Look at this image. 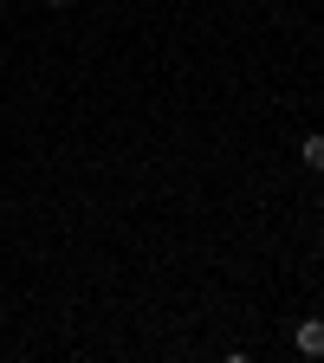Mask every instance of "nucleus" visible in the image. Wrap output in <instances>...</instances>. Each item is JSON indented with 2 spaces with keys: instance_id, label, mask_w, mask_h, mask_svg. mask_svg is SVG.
I'll list each match as a JSON object with an SVG mask.
<instances>
[{
  "instance_id": "1",
  "label": "nucleus",
  "mask_w": 324,
  "mask_h": 363,
  "mask_svg": "<svg viewBox=\"0 0 324 363\" xmlns=\"http://www.w3.org/2000/svg\"><path fill=\"white\" fill-rule=\"evenodd\" d=\"M292 344H298L305 357H324V318H305V325L292 331Z\"/></svg>"
},
{
  "instance_id": "2",
  "label": "nucleus",
  "mask_w": 324,
  "mask_h": 363,
  "mask_svg": "<svg viewBox=\"0 0 324 363\" xmlns=\"http://www.w3.org/2000/svg\"><path fill=\"white\" fill-rule=\"evenodd\" d=\"M298 156H305L311 169H324V136H305V150H298Z\"/></svg>"
},
{
  "instance_id": "3",
  "label": "nucleus",
  "mask_w": 324,
  "mask_h": 363,
  "mask_svg": "<svg viewBox=\"0 0 324 363\" xmlns=\"http://www.w3.org/2000/svg\"><path fill=\"white\" fill-rule=\"evenodd\" d=\"M52 7H72V0H52Z\"/></svg>"
}]
</instances>
